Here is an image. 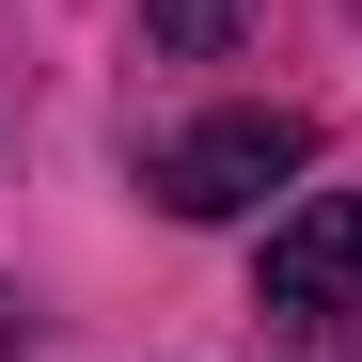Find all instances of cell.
Here are the masks:
<instances>
[{"label": "cell", "mask_w": 362, "mask_h": 362, "mask_svg": "<svg viewBox=\"0 0 362 362\" xmlns=\"http://www.w3.org/2000/svg\"><path fill=\"white\" fill-rule=\"evenodd\" d=\"M127 16H142V47H158V64H221V47H252V16H268V0H127Z\"/></svg>", "instance_id": "cell-3"}, {"label": "cell", "mask_w": 362, "mask_h": 362, "mask_svg": "<svg viewBox=\"0 0 362 362\" xmlns=\"http://www.w3.org/2000/svg\"><path fill=\"white\" fill-rule=\"evenodd\" d=\"M252 315H268L284 346L362 331V173H346V189H299V205L268 221V252H252Z\"/></svg>", "instance_id": "cell-2"}, {"label": "cell", "mask_w": 362, "mask_h": 362, "mask_svg": "<svg viewBox=\"0 0 362 362\" xmlns=\"http://www.w3.org/2000/svg\"><path fill=\"white\" fill-rule=\"evenodd\" d=\"M315 158H331V127H315L299 95H221V110H189V127L142 142V205L189 221V236H221V221L299 205V189H315Z\"/></svg>", "instance_id": "cell-1"}, {"label": "cell", "mask_w": 362, "mask_h": 362, "mask_svg": "<svg viewBox=\"0 0 362 362\" xmlns=\"http://www.w3.org/2000/svg\"><path fill=\"white\" fill-rule=\"evenodd\" d=\"M0 362H32V299L16 284H0Z\"/></svg>", "instance_id": "cell-4"}]
</instances>
